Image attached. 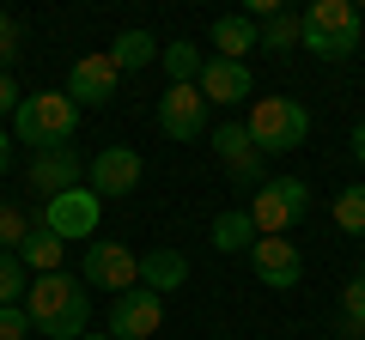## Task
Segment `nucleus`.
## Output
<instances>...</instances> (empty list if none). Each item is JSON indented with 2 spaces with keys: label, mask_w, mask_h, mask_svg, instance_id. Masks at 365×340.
I'll list each match as a JSON object with an SVG mask.
<instances>
[{
  "label": "nucleus",
  "mask_w": 365,
  "mask_h": 340,
  "mask_svg": "<svg viewBox=\"0 0 365 340\" xmlns=\"http://www.w3.org/2000/svg\"><path fill=\"white\" fill-rule=\"evenodd\" d=\"M25 316L43 340H86V322H91V298H86V280L79 274H43L31 280L25 292Z\"/></svg>",
  "instance_id": "f257e3e1"
},
{
  "label": "nucleus",
  "mask_w": 365,
  "mask_h": 340,
  "mask_svg": "<svg viewBox=\"0 0 365 340\" xmlns=\"http://www.w3.org/2000/svg\"><path fill=\"white\" fill-rule=\"evenodd\" d=\"M13 134H19V146H31V152L73 146V134H79V104H73L67 92H37V97H25V104L13 110Z\"/></svg>",
  "instance_id": "f03ea898"
},
{
  "label": "nucleus",
  "mask_w": 365,
  "mask_h": 340,
  "mask_svg": "<svg viewBox=\"0 0 365 340\" xmlns=\"http://www.w3.org/2000/svg\"><path fill=\"white\" fill-rule=\"evenodd\" d=\"M250 140H256L262 158H287L304 146V134H311V110L299 104V97H256L244 116Z\"/></svg>",
  "instance_id": "7ed1b4c3"
},
{
  "label": "nucleus",
  "mask_w": 365,
  "mask_h": 340,
  "mask_svg": "<svg viewBox=\"0 0 365 340\" xmlns=\"http://www.w3.org/2000/svg\"><path fill=\"white\" fill-rule=\"evenodd\" d=\"M299 18H304V43H299V49L323 55V61H347V55L359 49L365 18H359V6H353V0H311Z\"/></svg>",
  "instance_id": "20e7f679"
},
{
  "label": "nucleus",
  "mask_w": 365,
  "mask_h": 340,
  "mask_svg": "<svg viewBox=\"0 0 365 340\" xmlns=\"http://www.w3.org/2000/svg\"><path fill=\"white\" fill-rule=\"evenodd\" d=\"M304 213H311V183H304V176H268V183L250 195V219H256L262 237H287Z\"/></svg>",
  "instance_id": "39448f33"
},
{
  "label": "nucleus",
  "mask_w": 365,
  "mask_h": 340,
  "mask_svg": "<svg viewBox=\"0 0 365 340\" xmlns=\"http://www.w3.org/2000/svg\"><path fill=\"white\" fill-rule=\"evenodd\" d=\"M98 219H104V201L91 195L86 183L67 188V195L43 201V225H49L61 243H86V237H98Z\"/></svg>",
  "instance_id": "423d86ee"
},
{
  "label": "nucleus",
  "mask_w": 365,
  "mask_h": 340,
  "mask_svg": "<svg viewBox=\"0 0 365 340\" xmlns=\"http://www.w3.org/2000/svg\"><path fill=\"white\" fill-rule=\"evenodd\" d=\"M213 152H220L225 176H232L237 188H262V183H268V158L256 152V140H250L244 122H225V128H213Z\"/></svg>",
  "instance_id": "0eeeda50"
},
{
  "label": "nucleus",
  "mask_w": 365,
  "mask_h": 340,
  "mask_svg": "<svg viewBox=\"0 0 365 340\" xmlns=\"http://www.w3.org/2000/svg\"><path fill=\"white\" fill-rule=\"evenodd\" d=\"M86 286H98V292H134L140 286V255H134L128 243H86Z\"/></svg>",
  "instance_id": "6e6552de"
},
{
  "label": "nucleus",
  "mask_w": 365,
  "mask_h": 340,
  "mask_svg": "<svg viewBox=\"0 0 365 340\" xmlns=\"http://www.w3.org/2000/svg\"><path fill=\"white\" fill-rule=\"evenodd\" d=\"M158 322H165V298L146 286L122 292L116 304H110V340H153Z\"/></svg>",
  "instance_id": "1a4fd4ad"
},
{
  "label": "nucleus",
  "mask_w": 365,
  "mask_h": 340,
  "mask_svg": "<svg viewBox=\"0 0 365 340\" xmlns=\"http://www.w3.org/2000/svg\"><path fill=\"white\" fill-rule=\"evenodd\" d=\"M25 176H31V188H37L43 201H55V195H67V188L86 183V158H79L73 146H49V152H31Z\"/></svg>",
  "instance_id": "9d476101"
},
{
  "label": "nucleus",
  "mask_w": 365,
  "mask_h": 340,
  "mask_svg": "<svg viewBox=\"0 0 365 340\" xmlns=\"http://www.w3.org/2000/svg\"><path fill=\"white\" fill-rule=\"evenodd\" d=\"M250 267H256V280L268 292H292L304 280V255H299V243H287V237H256Z\"/></svg>",
  "instance_id": "9b49d317"
},
{
  "label": "nucleus",
  "mask_w": 365,
  "mask_h": 340,
  "mask_svg": "<svg viewBox=\"0 0 365 340\" xmlns=\"http://www.w3.org/2000/svg\"><path fill=\"white\" fill-rule=\"evenodd\" d=\"M86 176H91V195L98 201L104 195H134V183L146 176V164H140L134 146H104V152L86 164Z\"/></svg>",
  "instance_id": "f8f14e48"
},
{
  "label": "nucleus",
  "mask_w": 365,
  "mask_h": 340,
  "mask_svg": "<svg viewBox=\"0 0 365 340\" xmlns=\"http://www.w3.org/2000/svg\"><path fill=\"white\" fill-rule=\"evenodd\" d=\"M201 128H207V97H201L195 85H170V92L158 97V134H165V140H195Z\"/></svg>",
  "instance_id": "ddd939ff"
},
{
  "label": "nucleus",
  "mask_w": 365,
  "mask_h": 340,
  "mask_svg": "<svg viewBox=\"0 0 365 340\" xmlns=\"http://www.w3.org/2000/svg\"><path fill=\"white\" fill-rule=\"evenodd\" d=\"M116 85H122V73H116V61H110V55H79L73 73H67V97H73V104H86V110L110 104V97H116Z\"/></svg>",
  "instance_id": "4468645a"
},
{
  "label": "nucleus",
  "mask_w": 365,
  "mask_h": 340,
  "mask_svg": "<svg viewBox=\"0 0 365 340\" xmlns=\"http://www.w3.org/2000/svg\"><path fill=\"white\" fill-rule=\"evenodd\" d=\"M195 92L207 97V104H244V97H256V79H250V67L244 61H220L213 55L207 67H201V79H195Z\"/></svg>",
  "instance_id": "2eb2a0df"
},
{
  "label": "nucleus",
  "mask_w": 365,
  "mask_h": 340,
  "mask_svg": "<svg viewBox=\"0 0 365 340\" xmlns=\"http://www.w3.org/2000/svg\"><path fill=\"white\" fill-rule=\"evenodd\" d=\"M140 286L146 292H182L189 286V262H182V249H146L140 255Z\"/></svg>",
  "instance_id": "dca6fc26"
},
{
  "label": "nucleus",
  "mask_w": 365,
  "mask_h": 340,
  "mask_svg": "<svg viewBox=\"0 0 365 340\" xmlns=\"http://www.w3.org/2000/svg\"><path fill=\"white\" fill-rule=\"evenodd\" d=\"M213 49H220V61H244L250 49H262V31L250 13H225L213 18Z\"/></svg>",
  "instance_id": "f3484780"
},
{
  "label": "nucleus",
  "mask_w": 365,
  "mask_h": 340,
  "mask_svg": "<svg viewBox=\"0 0 365 340\" xmlns=\"http://www.w3.org/2000/svg\"><path fill=\"white\" fill-rule=\"evenodd\" d=\"M61 255H67V243L49 231V225H31V237L19 243V262H25V274H61Z\"/></svg>",
  "instance_id": "a211bd4d"
},
{
  "label": "nucleus",
  "mask_w": 365,
  "mask_h": 340,
  "mask_svg": "<svg viewBox=\"0 0 365 340\" xmlns=\"http://www.w3.org/2000/svg\"><path fill=\"white\" fill-rule=\"evenodd\" d=\"M256 219H250V207H225L220 219H213V249H220V255H237V249H256Z\"/></svg>",
  "instance_id": "6ab92c4d"
},
{
  "label": "nucleus",
  "mask_w": 365,
  "mask_h": 340,
  "mask_svg": "<svg viewBox=\"0 0 365 340\" xmlns=\"http://www.w3.org/2000/svg\"><path fill=\"white\" fill-rule=\"evenodd\" d=\"M158 49H165V43H153V31H122V37L110 43V61H116V73H140V67L158 61Z\"/></svg>",
  "instance_id": "aec40b11"
},
{
  "label": "nucleus",
  "mask_w": 365,
  "mask_h": 340,
  "mask_svg": "<svg viewBox=\"0 0 365 340\" xmlns=\"http://www.w3.org/2000/svg\"><path fill=\"white\" fill-rule=\"evenodd\" d=\"M158 61H165L170 85H195V79H201V67H207V55H201L189 37H177V43H165V49H158Z\"/></svg>",
  "instance_id": "412c9836"
},
{
  "label": "nucleus",
  "mask_w": 365,
  "mask_h": 340,
  "mask_svg": "<svg viewBox=\"0 0 365 340\" xmlns=\"http://www.w3.org/2000/svg\"><path fill=\"white\" fill-rule=\"evenodd\" d=\"M256 31H262V49H268V55H287V49H299V43H304V18L287 13V6H280V13H268Z\"/></svg>",
  "instance_id": "4be33fe9"
},
{
  "label": "nucleus",
  "mask_w": 365,
  "mask_h": 340,
  "mask_svg": "<svg viewBox=\"0 0 365 340\" xmlns=\"http://www.w3.org/2000/svg\"><path fill=\"white\" fill-rule=\"evenodd\" d=\"M341 340H365V274L341 286Z\"/></svg>",
  "instance_id": "5701e85b"
},
{
  "label": "nucleus",
  "mask_w": 365,
  "mask_h": 340,
  "mask_svg": "<svg viewBox=\"0 0 365 340\" xmlns=\"http://www.w3.org/2000/svg\"><path fill=\"white\" fill-rule=\"evenodd\" d=\"M335 231L365 237V183H347V188L335 195Z\"/></svg>",
  "instance_id": "b1692460"
},
{
  "label": "nucleus",
  "mask_w": 365,
  "mask_h": 340,
  "mask_svg": "<svg viewBox=\"0 0 365 340\" xmlns=\"http://www.w3.org/2000/svg\"><path fill=\"white\" fill-rule=\"evenodd\" d=\"M31 237V219L25 207H13V201H0V255H19V243Z\"/></svg>",
  "instance_id": "393cba45"
},
{
  "label": "nucleus",
  "mask_w": 365,
  "mask_h": 340,
  "mask_svg": "<svg viewBox=\"0 0 365 340\" xmlns=\"http://www.w3.org/2000/svg\"><path fill=\"white\" fill-rule=\"evenodd\" d=\"M25 292H31L25 262L19 255H0V304H25Z\"/></svg>",
  "instance_id": "a878e982"
},
{
  "label": "nucleus",
  "mask_w": 365,
  "mask_h": 340,
  "mask_svg": "<svg viewBox=\"0 0 365 340\" xmlns=\"http://www.w3.org/2000/svg\"><path fill=\"white\" fill-rule=\"evenodd\" d=\"M19 49H25V31H19V25H13V18L0 13V73H6V67H13V61H19Z\"/></svg>",
  "instance_id": "bb28decb"
},
{
  "label": "nucleus",
  "mask_w": 365,
  "mask_h": 340,
  "mask_svg": "<svg viewBox=\"0 0 365 340\" xmlns=\"http://www.w3.org/2000/svg\"><path fill=\"white\" fill-rule=\"evenodd\" d=\"M25 334H31L25 304H0V340H25Z\"/></svg>",
  "instance_id": "cd10ccee"
},
{
  "label": "nucleus",
  "mask_w": 365,
  "mask_h": 340,
  "mask_svg": "<svg viewBox=\"0 0 365 340\" xmlns=\"http://www.w3.org/2000/svg\"><path fill=\"white\" fill-rule=\"evenodd\" d=\"M19 104H25V92H19V79H13V73H0V116H13Z\"/></svg>",
  "instance_id": "c85d7f7f"
},
{
  "label": "nucleus",
  "mask_w": 365,
  "mask_h": 340,
  "mask_svg": "<svg viewBox=\"0 0 365 340\" xmlns=\"http://www.w3.org/2000/svg\"><path fill=\"white\" fill-rule=\"evenodd\" d=\"M6 170H13V134L0 128V176H6Z\"/></svg>",
  "instance_id": "c756f323"
},
{
  "label": "nucleus",
  "mask_w": 365,
  "mask_h": 340,
  "mask_svg": "<svg viewBox=\"0 0 365 340\" xmlns=\"http://www.w3.org/2000/svg\"><path fill=\"white\" fill-rule=\"evenodd\" d=\"M353 158H359V164H365V122H359V128H353Z\"/></svg>",
  "instance_id": "7c9ffc66"
},
{
  "label": "nucleus",
  "mask_w": 365,
  "mask_h": 340,
  "mask_svg": "<svg viewBox=\"0 0 365 340\" xmlns=\"http://www.w3.org/2000/svg\"><path fill=\"white\" fill-rule=\"evenodd\" d=\"M86 340H110V334H86Z\"/></svg>",
  "instance_id": "2f4dec72"
}]
</instances>
